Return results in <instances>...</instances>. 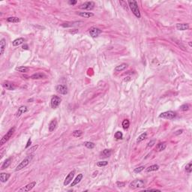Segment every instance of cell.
I'll return each instance as SVG.
<instances>
[{"label":"cell","instance_id":"cell-20","mask_svg":"<svg viewBox=\"0 0 192 192\" xmlns=\"http://www.w3.org/2000/svg\"><path fill=\"white\" fill-rule=\"evenodd\" d=\"M11 175L9 173H0V180L2 182H6L8 179H9Z\"/></svg>","mask_w":192,"mask_h":192},{"label":"cell","instance_id":"cell-8","mask_svg":"<svg viewBox=\"0 0 192 192\" xmlns=\"http://www.w3.org/2000/svg\"><path fill=\"white\" fill-rule=\"evenodd\" d=\"M101 32H102V30H101L99 28H97V27L92 26L89 29V34L92 38L98 37Z\"/></svg>","mask_w":192,"mask_h":192},{"label":"cell","instance_id":"cell-40","mask_svg":"<svg viewBox=\"0 0 192 192\" xmlns=\"http://www.w3.org/2000/svg\"><path fill=\"white\" fill-rule=\"evenodd\" d=\"M119 2H120V4L122 5L125 8V9H127V8H128V5H127V2L125 1H120Z\"/></svg>","mask_w":192,"mask_h":192},{"label":"cell","instance_id":"cell-41","mask_svg":"<svg viewBox=\"0 0 192 192\" xmlns=\"http://www.w3.org/2000/svg\"><path fill=\"white\" fill-rule=\"evenodd\" d=\"M31 144H32V140H31V138H29V139L28 140L26 145V149H27V148H29V147L31 146Z\"/></svg>","mask_w":192,"mask_h":192},{"label":"cell","instance_id":"cell-37","mask_svg":"<svg viewBox=\"0 0 192 192\" xmlns=\"http://www.w3.org/2000/svg\"><path fill=\"white\" fill-rule=\"evenodd\" d=\"M108 164L107 161H99L97 163L98 167H104V166H107Z\"/></svg>","mask_w":192,"mask_h":192},{"label":"cell","instance_id":"cell-34","mask_svg":"<svg viewBox=\"0 0 192 192\" xmlns=\"http://www.w3.org/2000/svg\"><path fill=\"white\" fill-rule=\"evenodd\" d=\"M114 137L117 140H121V139H122V137H123V134H122V133L121 131H117V132L115 133Z\"/></svg>","mask_w":192,"mask_h":192},{"label":"cell","instance_id":"cell-11","mask_svg":"<svg viewBox=\"0 0 192 192\" xmlns=\"http://www.w3.org/2000/svg\"><path fill=\"white\" fill-rule=\"evenodd\" d=\"M36 185V182H30L29 184H27L26 185L23 186V188H21L19 191H24V192H26V191H31L35 186Z\"/></svg>","mask_w":192,"mask_h":192},{"label":"cell","instance_id":"cell-3","mask_svg":"<svg viewBox=\"0 0 192 192\" xmlns=\"http://www.w3.org/2000/svg\"><path fill=\"white\" fill-rule=\"evenodd\" d=\"M145 185V182L142 179H136L132 181L130 183L129 187L133 189H136V188H140L144 187Z\"/></svg>","mask_w":192,"mask_h":192},{"label":"cell","instance_id":"cell-30","mask_svg":"<svg viewBox=\"0 0 192 192\" xmlns=\"http://www.w3.org/2000/svg\"><path fill=\"white\" fill-rule=\"evenodd\" d=\"M84 146L86 147V148H88V149H94V147H95V143H92V142H88V141H86L84 143Z\"/></svg>","mask_w":192,"mask_h":192},{"label":"cell","instance_id":"cell-9","mask_svg":"<svg viewBox=\"0 0 192 192\" xmlns=\"http://www.w3.org/2000/svg\"><path fill=\"white\" fill-rule=\"evenodd\" d=\"M56 90L61 95H66L68 93V88L65 85H57L56 86Z\"/></svg>","mask_w":192,"mask_h":192},{"label":"cell","instance_id":"cell-44","mask_svg":"<svg viewBox=\"0 0 192 192\" xmlns=\"http://www.w3.org/2000/svg\"><path fill=\"white\" fill-rule=\"evenodd\" d=\"M145 191H161L160 190L158 189H151V188H149V189H146Z\"/></svg>","mask_w":192,"mask_h":192},{"label":"cell","instance_id":"cell-29","mask_svg":"<svg viewBox=\"0 0 192 192\" xmlns=\"http://www.w3.org/2000/svg\"><path fill=\"white\" fill-rule=\"evenodd\" d=\"M146 137H147V133H146V132L143 133L142 134H140V136L138 137V138H137V143H140L141 141L144 140H145Z\"/></svg>","mask_w":192,"mask_h":192},{"label":"cell","instance_id":"cell-32","mask_svg":"<svg viewBox=\"0 0 192 192\" xmlns=\"http://www.w3.org/2000/svg\"><path fill=\"white\" fill-rule=\"evenodd\" d=\"M82 134H83V132L80 130H76L73 132V136L75 137H80L82 136Z\"/></svg>","mask_w":192,"mask_h":192},{"label":"cell","instance_id":"cell-27","mask_svg":"<svg viewBox=\"0 0 192 192\" xmlns=\"http://www.w3.org/2000/svg\"><path fill=\"white\" fill-rule=\"evenodd\" d=\"M16 71H19V72H22V73H26V72H28L29 71V68H26V67H24V66H19V67H17L15 68Z\"/></svg>","mask_w":192,"mask_h":192},{"label":"cell","instance_id":"cell-23","mask_svg":"<svg viewBox=\"0 0 192 192\" xmlns=\"http://www.w3.org/2000/svg\"><path fill=\"white\" fill-rule=\"evenodd\" d=\"M159 169V166L157 165V164H153V165H151L149 166V167H147L146 171L147 173H149V172H152V171H156Z\"/></svg>","mask_w":192,"mask_h":192},{"label":"cell","instance_id":"cell-25","mask_svg":"<svg viewBox=\"0 0 192 192\" xmlns=\"http://www.w3.org/2000/svg\"><path fill=\"white\" fill-rule=\"evenodd\" d=\"M166 146H167V145H166V143H164V142L159 143L156 146V149H157V151H158V152H161V151H163V150H164L166 149Z\"/></svg>","mask_w":192,"mask_h":192},{"label":"cell","instance_id":"cell-5","mask_svg":"<svg viewBox=\"0 0 192 192\" xmlns=\"http://www.w3.org/2000/svg\"><path fill=\"white\" fill-rule=\"evenodd\" d=\"M15 132V128H10L9 129V131H8L7 132V134L2 138V140H1V141H0V145L1 146H3L8 140H9L11 137H12V135L14 134V133Z\"/></svg>","mask_w":192,"mask_h":192},{"label":"cell","instance_id":"cell-43","mask_svg":"<svg viewBox=\"0 0 192 192\" xmlns=\"http://www.w3.org/2000/svg\"><path fill=\"white\" fill-rule=\"evenodd\" d=\"M69 5H74L77 3V1H76V0H74V1H73V0H70V1L68 2Z\"/></svg>","mask_w":192,"mask_h":192},{"label":"cell","instance_id":"cell-38","mask_svg":"<svg viewBox=\"0 0 192 192\" xmlns=\"http://www.w3.org/2000/svg\"><path fill=\"white\" fill-rule=\"evenodd\" d=\"M38 146H34L31 147L30 149H29V150L27 152V153H31V152H35V150L38 149Z\"/></svg>","mask_w":192,"mask_h":192},{"label":"cell","instance_id":"cell-36","mask_svg":"<svg viewBox=\"0 0 192 192\" xmlns=\"http://www.w3.org/2000/svg\"><path fill=\"white\" fill-rule=\"evenodd\" d=\"M189 107H189L188 104H183V105H182V106L180 107V110H182V111H187V110H189Z\"/></svg>","mask_w":192,"mask_h":192},{"label":"cell","instance_id":"cell-12","mask_svg":"<svg viewBox=\"0 0 192 192\" xmlns=\"http://www.w3.org/2000/svg\"><path fill=\"white\" fill-rule=\"evenodd\" d=\"M2 86L4 87L5 89H8V90H14L16 86H14V83L9 82V81H5L2 83Z\"/></svg>","mask_w":192,"mask_h":192},{"label":"cell","instance_id":"cell-46","mask_svg":"<svg viewBox=\"0 0 192 192\" xmlns=\"http://www.w3.org/2000/svg\"><path fill=\"white\" fill-rule=\"evenodd\" d=\"M23 50L25 49V50H28V48H29V47H28V45H26V44H24L23 46V47H22Z\"/></svg>","mask_w":192,"mask_h":192},{"label":"cell","instance_id":"cell-13","mask_svg":"<svg viewBox=\"0 0 192 192\" xmlns=\"http://www.w3.org/2000/svg\"><path fill=\"white\" fill-rule=\"evenodd\" d=\"M30 78H32L33 80H41V79H44V78H46V75L43 73L38 72V73H35V74H32L30 77Z\"/></svg>","mask_w":192,"mask_h":192},{"label":"cell","instance_id":"cell-4","mask_svg":"<svg viewBox=\"0 0 192 192\" xmlns=\"http://www.w3.org/2000/svg\"><path fill=\"white\" fill-rule=\"evenodd\" d=\"M176 113L171 110L164 112L159 115V118H162L165 119H173L174 118H176Z\"/></svg>","mask_w":192,"mask_h":192},{"label":"cell","instance_id":"cell-45","mask_svg":"<svg viewBox=\"0 0 192 192\" xmlns=\"http://www.w3.org/2000/svg\"><path fill=\"white\" fill-rule=\"evenodd\" d=\"M4 151H5V149H1V154H0V156H1V158H2V157H3Z\"/></svg>","mask_w":192,"mask_h":192},{"label":"cell","instance_id":"cell-28","mask_svg":"<svg viewBox=\"0 0 192 192\" xmlns=\"http://www.w3.org/2000/svg\"><path fill=\"white\" fill-rule=\"evenodd\" d=\"M7 21L9 22V23H19L20 21V20L18 18V17H10L7 18Z\"/></svg>","mask_w":192,"mask_h":192},{"label":"cell","instance_id":"cell-16","mask_svg":"<svg viewBox=\"0 0 192 192\" xmlns=\"http://www.w3.org/2000/svg\"><path fill=\"white\" fill-rule=\"evenodd\" d=\"M11 161H12V158L10 157V158H7L2 164V167H1V170H5L6 168H8V167L10 166V164H11Z\"/></svg>","mask_w":192,"mask_h":192},{"label":"cell","instance_id":"cell-19","mask_svg":"<svg viewBox=\"0 0 192 192\" xmlns=\"http://www.w3.org/2000/svg\"><path fill=\"white\" fill-rule=\"evenodd\" d=\"M57 126V121L56 119H53V120H52L50 124H49V131H50V132H53V131L56 129Z\"/></svg>","mask_w":192,"mask_h":192},{"label":"cell","instance_id":"cell-33","mask_svg":"<svg viewBox=\"0 0 192 192\" xmlns=\"http://www.w3.org/2000/svg\"><path fill=\"white\" fill-rule=\"evenodd\" d=\"M185 171L188 173H191L192 171V164L191 162L188 163L186 166H185Z\"/></svg>","mask_w":192,"mask_h":192},{"label":"cell","instance_id":"cell-48","mask_svg":"<svg viewBox=\"0 0 192 192\" xmlns=\"http://www.w3.org/2000/svg\"><path fill=\"white\" fill-rule=\"evenodd\" d=\"M189 46H190V47H191V46H192V44H191V41H189Z\"/></svg>","mask_w":192,"mask_h":192},{"label":"cell","instance_id":"cell-35","mask_svg":"<svg viewBox=\"0 0 192 192\" xmlns=\"http://www.w3.org/2000/svg\"><path fill=\"white\" fill-rule=\"evenodd\" d=\"M144 168H145L144 166H140V167L135 168V169L134 170V173H139L142 172V171L144 170Z\"/></svg>","mask_w":192,"mask_h":192},{"label":"cell","instance_id":"cell-10","mask_svg":"<svg viewBox=\"0 0 192 192\" xmlns=\"http://www.w3.org/2000/svg\"><path fill=\"white\" fill-rule=\"evenodd\" d=\"M74 174H75V170H72V171H71L68 174V176H66V178H65V179L64 181V185L65 186H67L69 183L73 180L74 176Z\"/></svg>","mask_w":192,"mask_h":192},{"label":"cell","instance_id":"cell-22","mask_svg":"<svg viewBox=\"0 0 192 192\" xmlns=\"http://www.w3.org/2000/svg\"><path fill=\"white\" fill-rule=\"evenodd\" d=\"M127 67H128V65L127 64L122 63V64H121V65H118V66H116L115 68V71H116V72L122 71H124L125 69L127 68Z\"/></svg>","mask_w":192,"mask_h":192},{"label":"cell","instance_id":"cell-18","mask_svg":"<svg viewBox=\"0 0 192 192\" xmlns=\"http://www.w3.org/2000/svg\"><path fill=\"white\" fill-rule=\"evenodd\" d=\"M5 47H6V41L5 38H2L0 41V53H1V55L4 54Z\"/></svg>","mask_w":192,"mask_h":192},{"label":"cell","instance_id":"cell-1","mask_svg":"<svg viewBox=\"0 0 192 192\" xmlns=\"http://www.w3.org/2000/svg\"><path fill=\"white\" fill-rule=\"evenodd\" d=\"M128 6L131 8L132 13L137 17V18H140L141 14H140V9H139L137 2L133 0V1H128Z\"/></svg>","mask_w":192,"mask_h":192},{"label":"cell","instance_id":"cell-26","mask_svg":"<svg viewBox=\"0 0 192 192\" xmlns=\"http://www.w3.org/2000/svg\"><path fill=\"white\" fill-rule=\"evenodd\" d=\"M111 154H112V152L110 149H104L101 153V157H103V158H108V157H110L111 155Z\"/></svg>","mask_w":192,"mask_h":192},{"label":"cell","instance_id":"cell-14","mask_svg":"<svg viewBox=\"0 0 192 192\" xmlns=\"http://www.w3.org/2000/svg\"><path fill=\"white\" fill-rule=\"evenodd\" d=\"M189 25L188 23H177L176 24V29L179 31H185L188 29Z\"/></svg>","mask_w":192,"mask_h":192},{"label":"cell","instance_id":"cell-42","mask_svg":"<svg viewBox=\"0 0 192 192\" xmlns=\"http://www.w3.org/2000/svg\"><path fill=\"white\" fill-rule=\"evenodd\" d=\"M155 143V140H152V141H150L149 143H148L147 146H148V147H152V146H154Z\"/></svg>","mask_w":192,"mask_h":192},{"label":"cell","instance_id":"cell-15","mask_svg":"<svg viewBox=\"0 0 192 192\" xmlns=\"http://www.w3.org/2000/svg\"><path fill=\"white\" fill-rule=\"evenodd\" d=\"M28 109L26 106H20L19 108H18V110L17 112V114H16V116L17 117H20L22 114L25 113L26 112H27Z\"/></svg>","mask_w":192,"mask_h":192},{"label":"cell","instance_id":"cell-21","mask_svg":"<svg viewBox=\"0 0 192 192\" xmlns=\"http://www.w3.org/2000/svg\"><path fill=\"white\" fill-rule=\"evenodd\" d=\"M83 174L82 173H80V174H78V176L75 178V179L73 181V182L71 183V187H74V186H75L76 185H77L78 183H80V181L82 180V179H83Z\"/></svg>","mask_w":192,"mask_h":192},{"label":"cell","instance_id":"cell-47","mask_svg":"<svg viewBox=\"0 0 192 192\" xmlns=\"http://www.w3.org/2000/svg\"><path fill=\"white\" fill-rule=\"evenodd\" d=\"M182 131H183V130H179V131H176L177 133H176L175 134H176V135H177V134H182Z\"/></svg>","mask_w":192,"mask_h":192},{"label":"cell","instance_id":"cell-24","mask_svg":"<svg viewBox=\"0 0 192 192\" xmlns=\"http://www.w3.org/2000/svg\"><path fill=\"white\" fill-rule=\"evenodd\" d=\"M78 15H80L82 17H84V18H89V17L94 16V14L92 12H80L78 13Z\"/></svg>","mask_w":192,"mask_h":192},{"label":"cell","instance_id":"cell-17","mask_svg":"<svg viewBox=\"0 0 192 192\" xmlns=\"http://www.w3.org/2000/svg\"><path fill=\"white\" fill-rule=\"evenodd\" d=\"M25 41V39L23 38H17L15 39L13 42H12V44L14 47H18L24 43Z\"/></svg>","mask_w":192,"mask_h":192},{"label":"cell","instance_id":"cell-2","mask_svg":"<svg viewBox=\"0 0 192 192\" xmlns=\"http://www.w3.org/2000/svg\"><path fill=\"white\" fill-rule=\"evenodd\" d=\"M32 158H33V156L32 155H29L27 156L26 158H25L20 163V164H18V166L16 167L15 169V171H19L22 169H23L24 167H26V166L31 162V161L32 160Z\"/></svg>","mask_w":192,"mask_h":192},{"label":"cell","instance_id":"cell-31","mask_svg":"<svg viewBox=\"0 0 192 192\" xmlns=\"http://www.w3.org/2000/svg\"><path fill=\"white\" fill-rule=\"evenodd\" d=\"M122 127H123L124 129H128L129 128V125H130V122H129V120L125 119L122 122Z\"/></svg>","mask_w":192,"mask_h":192},{"label":"cell","instance_id":"cell-6","mask_svg":"<svg viewBox=\"0 0 192 192\" xmlns=\"http://www.w3.org/2000/svg\"><path fill=\"white\" fill-rule=\"evenodd\" d=\"M62 101V99L60 98V97L57 95H54L52 97L51 100H50V105H51V107L53 109H56L59 106V104Z\"/></svg>","mask_w":192,"mask_h":192},{"label":"cell","instance_id":"cell-7","mask_svg":"<svg viewBox=\"0 0 192 192\" xmlns=\"http://www.w3.org/2000/svg\"><path fill=\"white\" fill-rule=\"evenodd\" d=\"M95 2H84L83 4L80 5L79 6V8L80 9H82V10H88V11H90V10H92L93 8H95Z\"/></svg>","mask_w":192,"mask_h":192},{"label":"cell","instance_id":"cell-39","mask_svg":"<svg viewBox=\"0 0 192 192\" xmlns=\"http://www.w3.org/2000/svg\"><path fill=\"white\" fill-rule=\"evenodd\" d=\"M116 185L118 187H125V182H116Z\"/></svg>","mask_w":192,"mask_h":192}]
</instances>
